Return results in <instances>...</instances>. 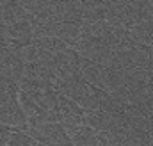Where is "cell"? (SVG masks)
Returning a JSON list of instances; mask_svg holds the SVG:
<instances>
[]
</instances>
